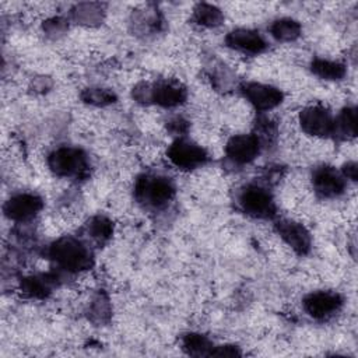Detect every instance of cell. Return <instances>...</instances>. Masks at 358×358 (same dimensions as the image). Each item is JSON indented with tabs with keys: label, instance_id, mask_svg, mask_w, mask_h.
Masks as SVG:
<instances>
[{
	"label": "cell",
	"instance_id": "1",
	"mask_svg": "<svg viewBox=\"0 0 358 358\" xmlns=\"http://www.w3.org/2000/svg\"><path fill=\"white\" fill-rule=\"evenodd\" d=\"M50 256L62 268L69 271L87 270L92 264L90 249L71 236L56 241L50 248Z\"/></svg>",
	"mask_w": 358,
	"mask_h": 358
},
{
	"label": "cell",
	"instance_id": "2",
	"mask_svg": "<svg viewBox=\"0 0 358 358\" xmlns=\"http://www.w3.org/2000/svg\"><path fill=\"white\" fill-rule=\"evenodd\" d=\"M175 194V187L168 178L144 175L136 183V197L145 206L162 207Z\"/></svg>",
	"mask_w": 358,
	"mask_h": 358
},
{
	"label": "cell",
	"instance_id": "3",
	"mask_svg": "<svg viewBox=\"0 0 358 358\" xmlns=\"http://www.w3.org/2000/svg\"><path fill=\"white\" fill-rule=\"evenodd\" d=\"M241 208L255 218H270L274 215L275 204L267 189L259 185L246 186L239 196Z\"/></svg>",
	"mask_w": 358,
	"mask_h": 358
},
{
	"label": "cell",
	"instance_id": "4",
	"mask_svg": "<svg viewBox=\"0 0 358 358\" xmlns=\"http://www.w3.org/2000/svg\"><path fill=\"white\" fill-rule=\"evenodd\" d=\"M49 168L59 176H80L87 169L85 155L71 147H60L55 150L48 159Z\"/></svg>",
	"mask_w": 358,
	"mask_h": 358
},
{
	"label": "cell",
	"instance_id": "5",
	"mask_svg": "<svg viewBox=\"0 0 358 358\" xmlns=\"http://www.w3.org/2000/svg\"><path fill=\"white\" fill-rule=\"evenodd\" d=\"M168 158L180 169H194L207 161V152L187 138H178L169 147Z\"/></svg>",
	"mask_w": 358,
	"mask_h": 358
},
{
	"label": "cell",
	"instance_id": "6",
	"mask_svg": "<svg viewBox=\"0 0 358 358\" xmlns=\"http://www.w3.org/2000/svg\"><path fill=\"white\" fill-rule=\"evenodd\" d=\"M299 123L305 133L317 137L333 134L334 129V117L326 108L320 105H312L301 110Z\"/></svg>",
	"mask_w": 358,
	"mask_h": 358
},
{
	"label": "cell",
	"instance_id": "7",
	"mask_svg": "<svg viewBox=\"0 0 358 358\" xmlns=\"http://www.w3.org/2000/svg\"><path fill=\"white\" fill-rule=\"evenodd\" d=\"M341 296L331 291H317L309 294L303 301L305 310L315 319H327L333 316L341 308Z\"/></svg>",
	"mask_w": 358,
	"mask_h": 358
},
{
	"label": "cell",
	"instance_id": "8",
	"mask_svg": "<svg viewBox=\"0 0 358 358\" xmlns=\"http://www.w3.org/2000/svg\"><path fill=\"white\" fill-rule=\"evenodd\" d=\"M313 189L322 197H336L344 192L345 178L331 166L323 165L313 171Z\"/></svg>",
	"mask_w": 358,
	"mask_h": 358
},
{
	"label": "cell",
	"instance_id": "9",
	"mask_svg": "<svg viewBox=\"0 0 358 358\" xmlns=\"http://www.w3.org/2000/svg\"><path fill=\"white\" fill-rule=\"evenodd\" d=\"M245 98L257 110H270L281 103L282 92L271 85L260 83H248L242 88Z\"/></svg>",
	"mask_w": 358,
	"mask_h": 358
},
{
	"label": "cell",
	"instance_id": "10",
	"mask_svg": "<svg viewBox=\"0 0 358 358\" xmlns=\"http://www.w3.org/2000/svg\"><path fill=\"white\" fill-rule=\"evenodd\" d=\"M260 151V140L255 134H238L227 143V155L235 164L253 161Z\"/></svg>",
	"mask_w": 358,
	"mask_h": 358
},
{
	"label": "cell",
	"instance_id": "11",
	"mask_svg": "<svg viewBox=\"0 0 358 358\" xmlns=\"http://www.w3.org/2000/svg\"><path fill=\"white\" fill-rule=\"evenodd\" d=\"M281 239L298 255H305L310 249V236L306 228L292 220H281L275 225Z\"/></svg>",
	"mask_w": 358,
	"mask_h": 358
},
{
	"label": "cell",
	"instance_id": "12",
	"mask_svg": "<svg viewBox=\"0 0 358 358\" xmlns=\"http://www.w3.org/2000/svg\"><path fill=\"white\" fill-rule=\"evenodd\" d=\"M42 208V200L34 193H18L4 204V213L10 220L24 221L32 218Z\"/></svg>",
	"mask_w": 358,
	"mask_h": 358
},
{
	"label": "cell",
	"instance_id": "13",
	"mask_svg": "<svg viewBox=\"0 0 358 358\" xmlns=\"http://www.w3.org/2000/svg\"><path fill=\"white\" fill-rule=\"evenodd\" d=\"M225 42L229 48L248 55H257L266 49V41L263 36L257 31L245 28L229 32Z\"/></svg>",
	"mask_w": 358,
	"mask_h": 358
},
{
	"label": "cell",
	"instance_id": "14",
	"mask_svg": "<svg viewBox=\"0 0 358 358\" xmlns=\"http://www.w3.org/2000/svg\"><path fill=\"white\" fill-rule=\"evenodd\" d=\"M186 98V90L176 81H161L151 88V101L172 108L182 103Z\"/></svg>",
	"mask_w": 358,
	"mask_h": 358
},
{
	"label": "cell",
	"instance_id": "15",
	"mask_svg": "<svg viewBox=\"0 0 358 358\" xmlns=\"http://www.w3.org/2000/svg\"><path fill=\"white\" fill-rule=\"evenodd\" d=\"M312 71L317 77L323 80H340L345 74V67L344 64L334 62V60H327V59H315L312 62Z\"/></svg>",
	"mask_w": 358,
	"mask_h": 358
},
{
	"label": "cell",
	"instance_id": "16",
	"mask_svg": "<svg viewBox=\"0 0 358 358\" xmlns=\"http://www.w3.org/2000/svg\"><path fill=\"white\" fill-rule=\"evenodd\" d=\"M270 32L277 41L289 42L299 36L301 25L295 20L281 18L273 22V25L270 27Z\"/></svg>",
	"mask_w": 358,
	"mask_h": 358
},
{
	"label": "cell",
	"instance_id": "17",
	"mask_svg": "<svg viewBox=\"0 0 358 358\" xmlns=\"http://www.w3.org/2000/svg\"><path fill=\"white\" fill-rule=\"evenodd\" d=\"M333 134L343 137H355L357 134V110L355 108H345L338 117L334 119Z\"/></svg>",
	"mask_w": 358,
	"mask_h": 358
},
{
	"label": "cell",
	"instance_id": "18",
	"mask_svg": "<svg viewBox=\"0 0 358 358\" xmlns=\"http://www.w3.org/2000/svg\"><path fill=\"white\" fill-rule=\"evenodd\" d=\"M193 18L201 27H217L222 21V14L211 4H199L194 8Z\"/></svg>",
	"mask_w": 358,
	"mask_h": 358
},
{
	"label": "cell",
	"instance_id": "19",
	"mask_svg": "<svg viewBox=\"0 0 358 358\" xmlns=\"http://www.w3.org/2000/svg\"><path fill=\"white\" fill-rule=\"evenodd\" d=\"M183 348L190 355H210L213 344L204 336L190 333L183 338Z\"/></svg>",
	"mask_w": 358,
	"mask_h": 358
},
{
	"label": "cell",
	"instance_id": "20",
	"mask_svg": "<svg viewBox=\"0 0 358 358\" xmlns=\"http://www.w3.org/2000/svg\"><path fill=\"white\" fill-rule=\"evenodd\" d=\"M88 231L92 239L98 241V242H103L106 241L110 235H112V224L109 220H106L105 217H95L91 224L88 225Z\"/></svg>",
	"mask_w": 358,
	"mask_h": 358
},
{
	"label": "cell",
	"instance_id": "21",
	"mask_svg": "<svg viewBox=\"0 0 358 358\" xmlns=\"http://www.w3.org/2000/svg\"><path fill=\"white\" fill-rule=\"evenodd\" d=\"M83 99L92 105H108L115 101V95L103 88H88L84 91Z\"/></svg>",
	"mask_w": 358,
	"mask_h": 358
},
{
	"label": "cell",
	"instance_id": "22",
	"mask_svg": "<svg viewBox=\"0 0 358 358\" xmlns=\"http://www.w3.org/2000/svg\"><path fill=\"white\" fill-rule=\"evenodd\" d=\"M22 288L25 292H28L32 296H45L49 291L48 282L43 278H38V277L27 278Z\"/></svg>",
	"mask_w": 358,
	"mask_h": 358
},
{
	"label": "cell",
	"instance_id": "23",
	"mask_svg": "<svg viewBox=\"0 0 358 358\" xmlns=\"http://www.w3.org/2000/svg\"><path fill=\"white\" fill-rule=\"evenodd\" d=\"M343 176L345 179H351V180H357V164L355 162H348L343 171H341Z\"/></svg>",
	"mask_w": 358,
	"mask_h": 358
}]
</instances>
